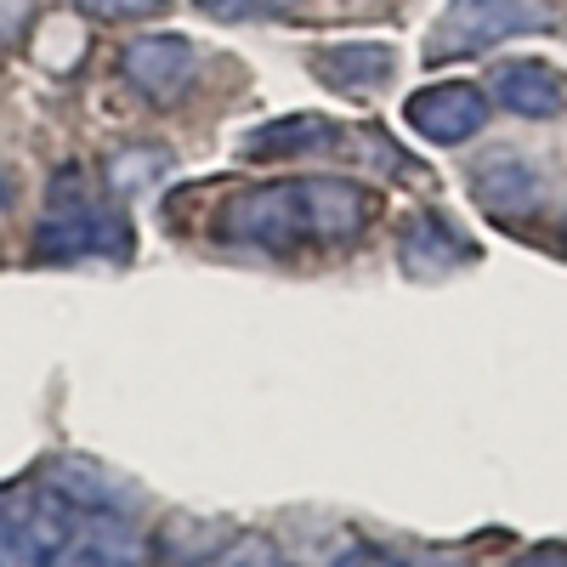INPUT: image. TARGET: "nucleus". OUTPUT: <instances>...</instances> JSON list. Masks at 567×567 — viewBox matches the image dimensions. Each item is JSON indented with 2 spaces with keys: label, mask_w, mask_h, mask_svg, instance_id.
Instances as JSON below:
<instances>
[{
  "label": "nucleus",
  "mask_w": 567,
  "mask_h": 567,
  "mask_svg": "<svg viewBox=\"0 0 567 567\" xmlns=\"http://www.w3.org/2000/svg\"><path fill=\"white\" fill-rule=\"evenodd\" d=\"M381 199L347 176H290L245 187L221 210V239L267 250V256H301V250H341L358 245L363 227L374 221Z\"/></svg>",
  "instance_id": "nucleus-1"
},
{
  "label": "nucleus",
  "mask_w": 567,
  "mask_h": 567,
  "mask_svg": "<svg viewBox=\"0 0 567 567\" xmlns=\"http://www.w3.org/2000/svg\"><path fill=\"white\" fill-rule=\"evenodd\" d=\"M34 256L40 261H85V256H131V227L125 216L97 194L80 165H63L45 187V210L34 221Z\"/></svg>",
  "instance_id": "nucleus-2"
},
{
  "label": "nucleus",
  "mask_w": 567,
  "mask_h": 567,
  "mask_svg": "<svg viewBox=\"0 0 567 567\" xmlns=\"http://www.w3.org/2000/svg\"><path fill=\"white\" fill-rule=\"evenodd\" d=\"M550 23V7L539 0H449L437 29L425 34V58L432 63H454V58H477L499 40L534 34Z\"/></svg>",
  "instance_id": "nucleus-3"
},
{
  "label": "nucleus",
  "mask_w": 567,
  "mask_h": 567,
  "mask_svg": "<svg viewBox=\"0 0 567 567\" xmlns=\"http://www.w3.org/2000/svg\"><path fill=\"white\" fill-rule=\"evenodd\" d=\"M120 74L136 91L142 103L154 109H176L199 80V52L187 45L182 34H142L120 52Z\"/></svg>",
  "instance_id": "nucleus-4"
},
{
  "label": "nucleus",
  "mask_w": 567,
  "mask_h": 567,
  "mask_svg": "<svg viewBox=\"0 0 567 567\" xmlns=\"http://www.w3.org/2000/svg\"><path fill=\"white\" fill-rule=\"evenodd\" d=\"M403 120L414 136L437 142V148H460V142H471L488 125V97H483V85H465V80L420 85L403 103Z\"/></svg>",
  "instance_id": "nucleus-5"
},
{
  "label": "nucleus",
  "mask_w": 567,
  "mask_h": 567,
  "mask_svg": "<svg viewBox=\"0 0 567 567\" xmlns=\"http://www.w3.org/2000/svg\"><path fill=\"white\" fill-rule=\"evenodd\" d=\"M471 194H477V205L499 221H523L539 210V194H545V176L528 154L516 148H488L477 159V171H471Z\"/></svg>",
  "instance_id": "nucleus-6"
},
{
  "label": "nucleus",
  "mask_w": 567,
  "mask_h": 567,
  "mask_svg": "<svg viewBox=\"0 0 567 567\" xmlns=\"http://www.w3.org/2000/svg\"><path fill=\"white\" fill-rule=\"evenodd\" d=\"M45 567H142V545L114 511H80V528L45 556Z\"/></svg>",
  "instance_id": "nucleus-7"
},
{
  "label": "nucleus",
  "mask_w": 567,
  "mask_h": 567,
  "mask_svg": "<svg viewBox=\"0 0 567 567\" xmlns=\"http://www.w3.org/2000/svg\"><path fill=\"white\" fill-rule=\"evenodd\" d=\"M494 103L516 120H556L567 109V85L550 63H499L494 69Z\"/></svg>",
  "instance_id": "nucleus-8"
},
{
  "label": "nucleus",
  "mask_w": 567,
  "mask_h": 567,
  "mask_svg": "<svg viewBox=\"0 0 567 567\" xmlns=\"http://www.w3.org/2000/svg\"><path fill=\"white\" fill-rule=\"evenodd\" d=\"M398 256H403L409 278H449V272H460L471 261V245L449 221H437L432 210H425V216H409L403 239H398Z\"/></svg>",
  "instance_id": "nucleus-9"
},
{
  "label": "nucleus",
  "mask_w": 567,
  "mask_h": 567,
  "mask_svg": "<svg viewBox=\"0 0 567 567\" xmlns=\"http://www.w3.org/2000/svg\"><path fill=\"white\" fill-rule=\"evenodd\" d=\"M392 69H398V52L386 40H341L312 58V74L336 91H374V85H386Z\"/></svg>",
  "instance_id": "nucleus-10"
},
{
  "label": "nucleus",
  "mask_w": 567,
  "mask_h": 567,
  "mask_svg": "<svg viewBox=\"0 0 567 567\" xmlns=\"http://www.w3.org/2000/svg\"><path fill=\"white\" fill-rule=\"evenodd\" d=\"M45 488L52 494H63L74 511H131L136 505V494L120 483V477H109L103 465H91V460H58L52 471H45Z\"/></svg>",
  "instance_id": "nucleus-11"
},
{
  "label": "nucleus",
  "mask_w": 567,
  "mask_h": 567,
  "mask_svg": "<svg viewBox=\"0 0 567 567\" xmlns=\"http://www.w3.org/2000/svg\"><path fill=\"white\" fill-rule=\"evenodd\" d=\"M336 142V125L323 114H290V120H267L261 131H250L239 148L250 159H296V154H318Z\"/></svg>",
  "instance_id": "nucleus-12"
},
{
  "label": "nucleus",
  "mask_w": 567,
  "mask_h": 567,
  "mask_svg": "<svg viewBox=\"0 0 567 567\" xmlns=\"http://www.w3.org/2000/svg\"><path fill=\"white\" fill-rule=\"evenodd\" d=\"M199 567H296L272 534H233L221 550H210Z\"/></svg>",
  "instance_id": "nucleus-13"
},
{
  "label": "nucleus",
  "mask_w": 567,
  "mask_h": 567,
  "mask_svg": "<svg viewBox=\"0 0 567 567\" xmlns=\"http://www.w3.org/2000/svg\"><path fill=\"white\" fill-rule=\"evenodd\" d=\"M171 165V154L165 148H131V154H114V187L120 194H131V187H142V182H154L159 171Z\"/></svg>",
  "instance_id": "nucleus-14"
},
{
  "label": "nucleus",
  "mask_w": 567,
  "mask_h": 567,
  "mask_svg": "<svg viewBox=\"0 0 567 567\" xmlns=\"http://www.w3.org/2000/svg\"><path fill=\"white\" fill-rule=\"evenodd\" d=\"M85 18H103V23H136V18H154L165 12V0H74Z\"/></svg>",
  "instance_id": "nucleus-15"
},
{
  "label": "nucleus",
  "mask_w": 567,
  "mask_h": 567,
  "mask_svg": "<svg viewBox=\"0 0 567 567\" xmlns=\"http://www.w3.org/2000/svg\"><path fill=\"white\" fill-rule=\"evenodd\" d=\"M199 7L216 18H272V12H290L296 0H199Z\"/></svg>",
  "instance_id": "nucleus-16"
},
{
  "label": "nucleus",
  "mask_w": 567,
  "mask_h": 567,
  "mask_svg": "<svg viewBox=\"0 0 567 567\" xmlns=\"http://www.w3.org/2000/svg\"><path fill=\"white\" fill-rule=\"evenodd\" d=\"M329 567H409L398 550H386V545H347Z\"/></svg>",
  "instance_id": "nucleus-17"
},
{
  "label": "nucleus",
  "mask_w": 567,
  "mask_h": 567,
  "mask_svg": "<svg viewBox=\"0 0 567 567\" xmlns=\"http://www.w3.org/2000/svg\"><path fill=\"white\" fill-rule=\"evenodd\" d=\"M34 18V0H0V45H12Z\"/></svg>",
  "instance_id": "nucleus-18"
},
{
  "label": "nucleus",
  "mask_w": 567,
  "mask_h": 567,
  "mask_svg": "<svg viewBox=\"0 0 567 567\" xmlns=\"http://www.w3.org/2000/svg\"><path fill=\"white\" fill-rule=\"evenodd\" d=\"M0 567H45L29 545H18V539H7V534H0Z\"/></svg>",
  "instance_id": "nucleus-19"
},
{
  "label": "nucleus",
  "mask_w": 567,
  "mask_h": 567,
  "mask_svg": "<svg viewBox=\"0 0 567 567\" xmlns=\"http://www.w3.org/2000/svg\"><path fill=\"white\" fill-rule=\"evenodd\" d=\"M516 567H567V550H528Z\"/></svg>",
  "instance_id": "nucleus-20"
},
{
  "label": "nucleus",
  "mask_w": 567,
  "mask_h": 567,
  "mask_svg": "<svg viewBox=\"0 0 567 567\" xmlns=\"http://www.w3.org/2000/svg\"><path fill=\"white\" fill-rule=\"evenodd\" d=\"M7 205H12V176L0 171V210H7Z\"/></svg>",
  "instance_id": "nucleus-21"
},
{
  "label": "nucleus",
  "mask_w": 567,
  "mask_h": 567,
  "mask_svg": "<svg viewBox=\"0 0 567 567\" xmlns=\"http://www.w3.org/2000/svg\"><path fill=\"white\" fill-rule=\"evenodd\" d=\"M425 567H460V561H425Z\"/></svg>",
  "instance_id": "nucleus-22"
}]
</instances>
